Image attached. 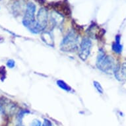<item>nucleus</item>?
I'll return each instance as SVG.
<instances>
[{
    "label": "nucleus",
    "instance_id": "obj_7",
    "mask_svg": "<svg viewBox=\"0 0 126 126\" xmlns=\"http://www.w3.org/2000/svg\"><path fill=\"white\" fill-rule=\"evenodd\" d=\"M53 7L58 12L64 15L65 16H69L71 15L70 8L69 5L64 2H58L54 3Z\"/></svg>",
    "mask_w": 126,
    "mask_h": 126
},
{
    "label": "nucleus",
    "instance_id": "obj_1",
    "mask_svg": "<svg viewBox=\"0 0 126 126\" xmlns=\"http://www.w3.org/2000/svg\"><path fill=\"white\" fill-rule=\"evenodd\" d=\"M35 11V5L32 2L28 3L25 17L23 18V23L25 27H27L31 31V32L34 34H38L41 32V30L38 25L37 21H36L34 19Z\"/></svg>",
    "mask_w": 126,
    "mask_h": 126
},
{
    "label": "nucleus",
    "instance_id": "obj_4",
    "mask_svg": "<svg viewBox=\"0 0 126 126\" xmlns=\"http://www.w3.org/2000/svg\"><path fill=\"white\" fill-rule=\"evenodd\" d=\"M92 47V42L91 39L88 37L84 38L82 40V42L80 46V51H79V57L81 60L85 61L88 58L91 49Z\"/></svg>",
    "mask_w": 126,
    "mask_h": 126
},
{
    "label": "nucleus",
    "instance_id": "obj_9",
    "mask_svg": "<svg viewBox=\"0 0 126 126\" xmlns=\"http://www.w3.org/2000/svg\"><path fill=\"white\" fill-rule=\"evenodd\" d=\"M120 36H116V42L115 43L112 45V49L114 52L117 54H120L122 51V46L120 44Z\"/></svg>",
    "mask_w": 126,
    "mask_h": 126
},
{
    "label": "nucleus",
    "instance_id": "obj_8",
    "mask_svg": "<svg viewBox=\"0 0 126 126\" xmlns=\"http://www.w3.org/2000/svg\"><path fill=\"white\" fill-rule=\"evenodd\" d=\"M41 38L46 44H48V45L50 46H54L53 38H52V35L49 32H44V33L42 34Z\"/></svg>",
    "mask_w": 126,
    "mask_h": 126
},
{
    "label": "nucleus",
    "instance_id": "obj_3",
    "mask_svg": "<svg viewBox=\"0 0 126 126\" xmlns=\"http://www.w3.org/2000/svg\"><path fill=\"white\" fill-rule=\"evenodd\" d=\"M79 38L73 31L69 32L60 44L61 50L63 52H72L78 48Z\"/></svg>",
    "mask_w": 126,
    "mask_h": 126
},
{
    "label": "nucleus",
    "instance_id": "obj_13",
    "mask_svg": "<svg viewBox=\"0 0 126 126\" xmlns=\"http://www.w3.org/2000/svg\"><path fill=\"white\" fill-rule=\"evenodd\" d=\"M31 126H41V122L39 120H34L31 124Z\"/></svg>",
    "mask_w": 126,
    "mask_h": 126
},
{
    "label": "nucleus",
    "instance_id": "obj_2",
    "mask_svg": "<svg viewBox=\"0 0 126 126\" xmlns=\"http://www.w3.org/2000/svg\"><path fill=\"white\" fill-rule=\"evenodd\" d=\"M96 66L100 70L106 73H110L116 69L114 59L110 56H106L103 51L100 50L96 61Z\"/></svg>",
    "mask_w": 126,
    "mask_h": 126
},
{
    "label": "nucleus",
    "instance_id": "obj_5",
    "mask_svg": "<svg viewBox=\"0 0 126 126\" xmlns=\"http://www.w3.org/2000/svg\"><path fill=\"white\" fill-rule=\"evenodd\" d=\"M37 23L40 29L43 31L48 23V11L45 8H41L38 13Z\"/></svg>",
    "mask_w": 126,
    "mask_h": 126
},
{
    "label": "nucleus",
    "instance_id": "obj_14",
    "mask_svg": "<svg viewBox=\"0 0 126 126\" xmlns=\"http://www.w3.org/2000/svg\"><path fill=\"white\" fill-rule=\"evenodd\" d=\"M42 126H52V124L48 120H45Z\"/></svg>",
    "mask_w": 126,
    "mask_h": 126
},
{
    "label": "nucleus",
    "instance_id": "obj_10",
    "mask_svg": "<svg viewBox=\"0 0 126 126\" xmlns=\"http://www.w3.org/2000/svg\"><path fill=\"white\" fill-rule=\"evenodd\" d=\"M57 85L63 90H64L65 91H71V88L67 84L65 81H62V80H58L57 81Z\"/></svg>",
    "mask_w": 126,
    "mask_h": 126
},
{
    "label": "nucleus",
    "instance_id": "obj_15",
    "mask_svg": "<svg viewBox=\"0 0 126 126\" xmlns=\"http://www.w3.org/2000/svg\"><path fill=\"white\" fill-rule=\"evenodd\" d=\"M5 110H4V109H3V108L2 106L0 105V112H3Z\"/></svg>",
    "mask_w": 126,
    "mask_h": 126
},
{
    "label": "nucleus",
    "instance_id": "obj_6",
    "mask_svg": "<svg viewBox=\"0 0 126 126\" xmlns=\"http://www.w3.org/2000/svg\"><path fill=\"white\" fill-rule=\"evenodd\" d=\"M115 77L120 81H126V63L116 67L114 70Z\"/></svg>",
    "mask_w": 126,
    "mask_h": 126
},
{
    "label": "nucleus",
    "instance_id": "obj_11",
    "mask_svg": "<svg viewBox=\"0 0 126 126\" xmlns=\"http://www.w3.org/2000/svg\"><path fill=\"white\" fill-rule=\"evenodd\" d=\"M93 84H94V87H95V89L97 90L98 93H100V94L103 93V89H102V86L98 82H97V81H94Z\"/></svg>",
    "mask_w": 126,
    "mask_h": 126
},
{
    "label": "nucleus",
    "instance_id": "obj_12",
    "mask_svg": "<svg viewBox=\"0 0 126 126\" xmlns=\"http://www.w3.org/2000/svg\"><path fill=\"white\" fill-rule=\"evenodd\" d=\"M7 65L9 67V68H13L15 65V62L13 60H9L7 62Z\"/></svg>",
    "mask_w": 126,
    "mask_h": 126
}]
</instances>
